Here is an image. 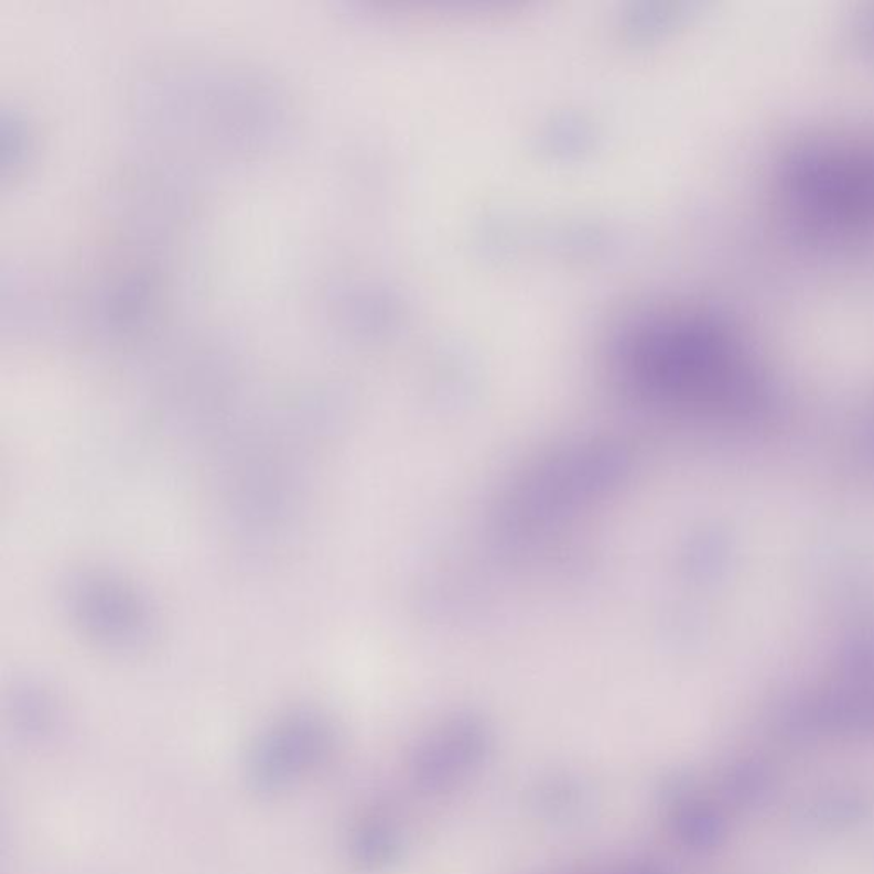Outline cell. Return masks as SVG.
Returning <instances> with one entry per match:
<instances>
[{
  "label": "cell",
  "instance_id": "1",
  "mask_svg": "<svg viewBox=\"0 0 874 874\" xmlns=\"http://www.w3.org/2000/svg\"><path fill=\"white\" fill-rule=\"evenodd\" d=\"M796 205L826 223H874V144H814L786 166Z\"/></svg>",
  "mask_w": 874,
  "mask_h": 874
},
{
  "label": "cell",
  "instance_id": "2",
  "mask_svg": "<svg viewBox=\"0 0 874 874\" xmlns=\"http://www.w3.org/2000/svg\"><path fill=\"white\" fill-rule=\"evenodd\" d=\"M488 752V734L474 720H458L431 734L412 758V776L425 792H444L481 767Z\"/></svg>",
  "mask_w": 874,
  "mask_h": 874
},
{
  "label": "cell",
  "instance_id": "3",
  "mask_svg": "<svg viewBox=\"0 0 874 874\" xmlns=\"http://www.w3.org/2000/svg\"><path fill=\"white\" fill-rule=\"evenodd\" d=\"M323 742L310 734L270 740L251 758V779L260 791H281L304 768L320 760Z\"/></svg>",
  "mask_w": 874,
  "mask_h": 874
},
{
  "label": "cell",
  "instance_id": "4",
  "mask_svg": "<svg viewBox=\"0 0 874 874\" xmlns=\"http://www.w3.org/2000/svg\"><path fill=\"white\" fill-rule=\"evenodd\" d=\"M356 849L360 861L371 866H381L397 857L400 851V833L393 823L378 818L360 829Z\"/></svg>",
  "mask_w": 874,
  "mask_h": 874
},
{
  "label": "cell",
  "instance_id": "5",
  "mask_svg": "<svg viewBox=\"0 0 874 874\" xmlns=\"http://www.w3.org/2000/svg\"><path fill=\"white\" fill-rule=\"evenodd\" d=\"M622 874H659V873L658 871L655 870V867L640 866V867H634V870L627 871V873H622Z\"/></svg>",
  "mask_w": 874,
  "mask_h": 874
}]
</instances>
